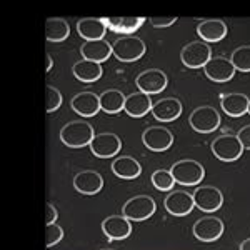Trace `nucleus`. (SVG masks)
Here are the masks:
<instances>
[{
	"label": "nucleus",
	"instance_id": "obj_21",
	"mask_svg": "<svg viewBox=\"0 0 250 250\" xmlns=\"http://www.w3.org/2000/svg\"><path fill=\"white\" fill-rule=\"evenodd\" d=\"M77 34L82 39H85V42L105 39V22H104V19L99 17H83L77 22Z\"/></svg>",
	"mask_w": 250,
	"mask_h": 250
},
{
	"label": "nucleus",
	"instance_id": "obj_14",
	"mask_svg": "<svg viewBox=\"0 0 250 250\" xmlns=\"http://www.w3.org/2000/svg\"><path fill=\"white\" fill-rule=\"evenodd\" d=\"M224 233V222L213 215L202 217L193 224V235L202 242H213Z\"/></svg>",
	"mask_w": 250,
	"mask_h": 250
},
{
	"label": "nucleus",
	"instance_id": "obj_17",
	"mask_svg": "<svg viewBox=\"0 0 250 250\" xmlns=\"http://www.w3.org/2000/svg\"><path fill=\"white\" fill-rule=\"evenodd\" d=\"M227 23L220 19H207L197 25V35L205 43H215L227 37Z\"/></svg>",
	"mask_w": 250,
	"mask_h": 250
},
{
	"label": "nucleus",
	"instance_id": "obj_20",
	"mask_svg": "<svg viewBox=\"0 0 250 250\" xmlns=\"http://www.w3.org/2000/svg\"><path fill=\"white\" fill-rule=\"evenodd\" d=\"M152 99L150 95L144 94V92H134V94L125 97L124 112L127 115L134 117V119H140V117L147 115L152 110Z\"/></svg>",
	"mask_w": 250,
	"mask_h": 250
},
{
	"label": "nucleus",
	"instance_id": "obj_2",
	"mask_svg": "<svg viewBox=\"0 0 250 250\" xmlns=\"http://www.w3.org/2000/svg\"><path fill=\"white\" fill-rule=\"evenodd\" d=\"M145 42L135 35H124L112 43V54L120 62H137L145 55Z\"/></svg>",
	"mask_w": 250,
	"mask_h": 250
},
{
	"label": "nucleus",
	"instance_id": "obj_6",
	"mask_svg": "<svg viewBox=\"0 0 250 250\" xmlns=\"http://www.w3.org/2000/svg\"><path fill=\"white\" fill-rule=\"evenodd\" d=\"M188 124L195 132L200 134H210L217 130L220 125V114L210 105L197 107L188 117Z\"/></svg>",
	"mask_w": 250,
	"mask_h": 250
},
{
	"label": "nucleus",
	"instance_id": "obj_36",
	"mask_svg": "<svg viewBox=\"0 0 250 250\" xmlns=\"http://www.w3.org/2000/svg\"><path fill=\"white\" fill-rule=\"evenodd\" d=\"M45 60H47L45 72H50V70H52V65H54V60H52V55H50V54H45Z\"/></svg>",
	"mask_w": 250,
	"mask_h": 250
},
{
	"label": "nucleus",
	"instance_id": "obj_30",
	"mask_svg": "<svg viewBox=\"0 0 250 250\" xmlns=\"http://www.w3.org/2000/svg\"><path fill=\"white\" fill-rule=\"evenodd\" d=\"M150 180L157 190H160V192H172L173 190L175 180H173L170 170H167V168H159V170H155L152 173Z\"/></svg>",
	"mask_w": 250,
	"mask_h": 250
},
{
	"label": "nucleus",
	"instance_id": "obj_3",
	"mask_svg": "<svg viewBox=\"0 0 250 250\" xmlns=\"http://www.w3.org/2000/svg\"><path fill=\"white\" fill-rule=\"evenodd\" d=\"M168 170H170L173 180H175L177 184L187 185V187L188 185H197L205 177L204 165L192 159L179 160V162L173 164Z\"/></svg>",
	"mask_w": 250,
	"mask_h": 250
},
{
	"label": "nucleus",
	"instance_id": "obj_34",
	"mask_svg": "<svg viewBox=\"0 0 250 250\" xmlns=\"http://www.w3.org/2000/svg\"><path fill=\"white\" fill-rule=\"evenodd\" d=\"M237 139L240 140V144H242V147H244V150H245V148H247V150H250V124L240 128L239 134H237Z\"/></svg>",
	"mask_w": 250,
	"mask_h": 250
},
{
	"label": "nucleus",
	"instance_id": "obj_38",
	"mask_svg": "<svg viewBox=\"0 0 250 250\" xmlns=\"http://www.w3.org/2000/svg\"><path fill=\"white\" fill-rule=\"evenodd\" d=\"M247 114L250 115V102H249V108H247Z\"/></svg>",
	"mask_w": 250,
	"mask_h": 250
},
{
	"label": "nucleus",
	"instance_id": "obj_23",
	"mask_svg": "<svg viewBox=\"0 0 250 250\" xmlns=\"http://www.w3.org/2000/svg\"><path fill=\"white\" fill-rule=\"evenodd\" d=\"M250 99L240 92H232V94L222 95L220 107L229 117H242L247 114Z\"/></svg>",
	"mask_w": 250,
	"mask_h": 250
},
{
	"label": "nucleus",
	"instance_id": "obj_31",
	"mask_svg": "<svg viewBox=\"0 0 250 250\" xmlns=\"http://www.w3.org/2000/svg\"><path fill=\"white\" fill-rule=\"evenodd\" d=\"M62 105V94H60L59 88L47 85L45 87V110L47 114H52L57 108Z\"/></svg>",
	"mask_w": 250,
	"mask_h": 250
},
{
	"label": "nucleus",
	"instance_id": "obj_24",
	"mask_svg": "<svg viewBox=\"0 0 250 250\" xmlns=\"http://www.w3.org/2000/svg\"><path fill=\"white\" fill-rule=\"evenodd\" d=\"M112 172H114L119 179L134 180L142 173V167H140L139 160L134 159V157L120 155L112 162Z\"/></svg>",
	"mask_w": 250,
	"mask_h": 250
},
{
	"label": "nucleus",
	"instance_id": "obj_27",
	"mask_svg": "<svg viewBox=\"0 0 250 250\" xmlns=\"http://www.w3.org/2000/svg\"><path fill=\"white\" fill-rule=\"evenodd\" d=\"M72 72H74L75 79H79L80 82H95L102 77V65L95 62H90V60H79L77 63H74L72 67Z\"/></svg>",
	"mask_w": 250,
	"mask_h": 250
},
{
	"label": "nucleus",
	"instance_id": "obj_4",
	"mask_svg": "<svg viewBox=\"0 0 250 250\" xmlns=\"http://www.w3.org/2000/svg\"><path fill=\"white\" fill-rule=\"evenodd\" d=\"M155 208V200L150 195H137L124 204L122 215L128 222H144L154 215Z\"/></svg>",
	"mask_w": 250,
	"mask_h": 250
},
{
	"label": "nucleus",
	"instance_id": "obj_16",
	"mask_svg": "<svg viewBox=\"0 0 250 250\" xmlns=\"http://www.w3.org/2000/svg\"><path fill=\"white\" fill-rule=\"evenodd\" d=\"M102 232L108 240H124L132 233V222L124 215H108L102 220Z\"/></svg>",
	"mask_w": 250,
	"mask_h": 250
},
{
	"label": "nucleus",
	"instance_id": "obj_10",
	"mask_svg": "<svg viewBox=\"0 0 250 250\" xmlns=\"http://www.w3.org/2000/svg\"><path fill=\"white\" fill-rule=\"evenodd\" d=\"M142 142L152 152H165L172 147L173 134L168 128L155 125V127L145 128L142 134Z\"/></svg>",
	"mask_w": 250,
	"mask_h": 250
},
{
	"label": "nucleus",
	"instance_id": "obj_25",
	"mask_svg": "<svg viewBox=\"0 0 250 250\" xmlns=\"http://www.w3.org/2000/svg\"><path fill=\"white\" fill-rule=\"evenodd\" d=\"M107 30H114L117 34L130 35L137 32L145 22L144 17H107L104 19Z\"/></svg>",
	"mask_w": 250,
	"mask_h": 250
},
{
	"label": "nucleus",
	"instance_id": "obj_9",
	"mask_svg": "<svg viewBox=\"0 0 250 250\" xmlns=\"http://www.w3.org/2000/svg\"><path fill=\"white\" fill-rule=\"evenodd\" d=\"M192 199H193V205L197 208H200L202 212L207 213L219 210L222 204H224V195L213 185H202V187H199L192 193Z\"/></svg>",
	"mask_w": 250,
	"mask_h": 250
},
{
	"label": "nucleus",
	"instance_id": "obj_1",
	"mask_svg": "<svg viewBox=\"0 0 250 250\" xmlns=\"http://www.w3.org/2000/svg\"><path fill=\"white\" fill-rule=\"evenodd\" d=\"M94 135V127L83 120L68 122L60 130V140L70 148H82L85 145H90Z\"/></svg>",
	"mask_w": 250,
	"mask_h": 250
},
{
	"label": "nucleus",
	"instance_id": "obj_35",
	"mask_svg": "<svg viewBox=\"0 0 250 250\" xmlns=\"http://www.w3.org/2000/svg\"><path fill=\"white\" fill-rule=\"evenodd\" d=\"M45 224H57V208L54 207L50 202L45 204Z\"/></svg>",
	"mask_w": 250,
	"mask_h": 250
},
{
	"label": "nucleus",
	"instance_id": "obj_8",
	"mask_svg": "<svg viewBox=\"0 0 250 250\" xmlns=\"http://www.w3.org/2000/svg\"><path fill=\"white\" fill-rule=\"evenodd\" d=\"M90 152L99 159H110L120 154L122 150V140L117 134L112 132H104V134H95L90 142Z\"/></svg>",
	"mask_w": 250,
	"mask_h": 250
},
{
	"label": "nucleus",
	"instance_id": "obj_12",
	"mask_svg": "<svg viewBox=\"0 0 250 250\" xmlns=\"http://www.w3.org/2000/svg\"><path fill=\"white\" fill-rule=\"evenodd\" d=\"M204 74L207 75V79H210L212 82L224 83V82H229V80L235 75V68H233L230 59L212 57L204 65Z\"/></svg>",
	"mask_w": 250,
	"mask_h": 250
},
{
	"label": "nucleus",
	"instance_id": "obj_13",
	"mask_svg": "<svg viewBox=\"0 0 250 250\" xmlns=\"http://www.w3.org/2000/svg\"><path fill=\"white\" fill-rule=\"evenodd\" d=\"M164 207L167 208L168 213L175 217H185L192 212L193 205L192 193L185 192V190H172L167 193L164 200Z\"/></svg>",
	"mask_w": 250,
	"mask_h": 250
},
{
	"label": "nucleus",
	"instance_id": "obj_37",
	"mask_svg": "<svg viewBox=\"0 0 250 250\" xmlns=\"http://www.w3.org/2000/svg\"><path fill=\"white\" fill-rule=\"evenodd\" d=\"M239 250H250V239H245L244 242H242Z\"/></svg>",
	"mask_w": 250,
	"mask_h": 250
},
{
	"label": "nucleus",
	"instance_id": "obj_39",
	"mask_svg": "<svg viewBox=\"0 0 250 250\" xmlns=\"http://www.w3.org/2000/svg\"><path fill=\"white\" fill-rule=\"evenodd\" d=\"M102 250H114V249H102Z\"/></svg>",
	"mask_w": 250,
	"mask_h": 250
},
{
	"label": "nucleus",
	"instance_id": "obj_15",
	"mask_svg": "<svg viewBox=\"0 0 250 250\" xmlns=\"http://www.w3.org/2000/svg\"><path fill=\"white\" fill-rule=\"evenodd\" d=\"M150 112L159 122H173L182 114V102L175 97H165V99H160L159 102L152 105Z\"/></svg>",
	"mask_w": 250,
	"mask_h": 250
},
{
	"label": "nucleus",
	"instance_id": "obj_5",
	"mask_svg": "<svg viewBox=\"0 0 250 250\" xmlns=\"http://www.w3.org/2000/svg\"><path fill=\"white\" fill-rule=\"evenodd\" d=\"M212 154L222 162H235L244 154V147H242L240 140L233 134H224L219 135L210 145Z\"/></svg>",
	"mask_w": 250,
	"mask_h": 250
},
{
	"label": "nucleus",
	"instance_id": "obj_22",
	"mask_svg": "<svg viewBox=\"0 0 250 250\" xmlns=\"http://www.w3.org/2000/svg\"><path fill=\"white\" fill-rule=\"evenodd\" d=\"M72 110L82 117H94L100 112L99 95L94 92H80L72 99Z\"/></svg>",
	"mask_w": 250,
	"mask_h": 250
},
{
	"label": "nucleus",
	"instance_id": "obj_33",
	"mask_svg": "<svg viewBox=\"0 0 250 250\" xmlns=\"http://www.w3.org/2000/svg\"><path fill=\"white\" fill-rule=\"evenodd\" d=\"M177 20H179L177 17H150L148 22H150V25L155 27V29H167V27L173 25Z\"/></svg>",
	"mask_w": 250,
	"mask_h": 250
},
{
	"label": "nucleus",
	"instance_id": "obj_32",
	"mask_svg": "<svg viewBox=\"0 0 250 250\" xmlns=\"http://www.w3.org/2000/svg\"><path fill=\"white\" fill-rule=\"evenodd\" d=\"M63 239V229L59 224H50L45 227V247L50 249Z\"/></svg>",
	"mask_w": 250,
	"mask_h": 250
},
{
	"label": "nucleus",
	"instance_id": "obj_29",
	"mask_svg": "<svg viewBox=\"0 0 250 250\" xmlns=\"http://www.w3.org/2000/svg\"><path fill=\"white\" fill-rule=\"evenodd\" d=\"M230 62L235 72H250V45H240L232 52Z\"/></svg>",
	"mask_w": 250,
	"mask_h": 250
},
{
	"label": "nucleus",
	"instance_id": "obj_19",
	"mask_svg": "<svg viewBox=\"0 0 250 250\" xmlns=\"http://www.w3.org/2000/svg\"><path fill=\"white\" fill-rule=\"evenodd\" d=\"M80 54H82L83 60L102 63L108 60V57L112 55V43H108L105 39L83 42V45L80 47Z\"/></svg>",
	"mask_w": 250,
	"mask_h": 250
},
{
	"label": "nucleus",
	"instance_id": "obj_26",
	"mask_svg": "<svg viewBox=\"0 0 250 250\" xmlns=\"http://www.w3.org/2000/svg\"><path fill=\"white\" fill-rule=\"evenodd\" d=\"M100 100V110H104L105 114L115 115L120 114L124 110V104H125V95L117 88H110L105 90L99 95Z\"/></svg>",
	"mask_w": 250,
	"mask_h": 250
},
{
	"label": "nucleus",
	"instance_id": "obj_18",
	"mask_svg": "<svg viewBox=\"0 0 250 250\" xmlns=\"http://www.w3.org/2000/svg\"><path fill=\"white\" fill-rule=\"evenodd\" d=\"M104 179L95 170H82L74 177V188L83 195H95L102 190Z\"/></svg>",
	"mask_w": 250,
	"mask_h": 250
},
{
	"label": "nucleus",
	"instance_id": "obj_28",
	"mask_svg": "<svg viewBox=\"0 0 250 250\" xmlns=\"http://www.w3.org/2000/svg\"><path fill=\"white\" fill-rule=\"evenodd\" d=\"M70 35V27L63 19H47L45 39L48 42H63Z\"/></svg>",
	"mask_w": 250,
	"mask_h": 250
},
{
	"label": "nucleus",
	"instance_id": "obj_7",
	"mask_svg": "<svg viewBox=\"0 0 250 250\" xmlns=\"http://www.w3.org/2000/svg\"><path fill=\"white\" fill-rule=\"evenodd\" d=\"M212 59V48L208 43L202 42V40H195V42L187 43L182 52H180V60L185 67L188 68H200L208 60Z\"/></svg>",
	"mask_w": 250,
	"mask_h": 250
},
{
	"label": "nucleus",
	"instance_id": "obj_11",
	"mask_svg": "<svg viewBox=\"0 0 250 250\" xmlns=\"http://www.w3.org/2000/svg\"><path fill=\"white\" fill-rule=\"evenodd\" d=\"M135 85L139 87V92H144L147 95L160 94L167 87V75L159 68H148L139 74V77L135 79Z\"/></svg>",
	"mask_w": 250,
	"mask_h": 250
}]
</instances>
